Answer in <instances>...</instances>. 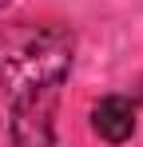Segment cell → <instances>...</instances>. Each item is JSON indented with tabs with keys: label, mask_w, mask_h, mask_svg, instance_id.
Returning a JSON list of instances; mask_svg holds the SVG:
<instances>
[{
	"label": "cell",
	"mask_w": 143,
	"mask_h": 147,
	"mask_svg": "<svg viewBox=\"0 0 143 147\" xmlns=\"http://www.w3.org/2000/svg\"><path fill=\"white\" fill-rule=\"evenodd\" d=\"M92 127L107 143H127L135 135V103L127 96H103L92 111Z\"/></svg>",
	"instance_id": "cell-3"
},
{
	"label": "cell",
	"mask_w": 143,
	"mask_h": 147,
	"mask_svg": "<svg viewBox=\"0 0 143 147\" xmlns=\"http://www.w3.org/2000/svg\"><path fill=\"white\" fill-rule=\"evenodd\" d=\"M0 4H4V0H0Z\"/></svg>",
	"instance_id": "cell-4"
},
{
	"label": "cell",
	"mask_w": 143,
	"mask_h": 147,
	"mask_svg": "<svg viewBox=\"0 0 143 147\" xmlns=\"http://www.w3.org/2000/svg\"><path fill=\"white\" fill-rule=\"evenodd\" d=\"M76 36L72 28L56 24H16L0 32V84L8 99L24 92H60L72 72Z\"/></svg>",
	"instance_id": "cell-1"
},
{
	"label": "cell",
	"mask_w": 143,
	"mask_h": 147,
	"mask_svg": "<svg viewBox=\"0 0 143 147\" xmlns=\"http://www.w3.org/2000/svg\"><path fill=\"white\" fill-rule=\"evenodd\" d=\"M52 107L56 92L12 96V143L16 147H52Z\"/></svg>",
	"instance_id": "cell-2"
}]
</instances>
